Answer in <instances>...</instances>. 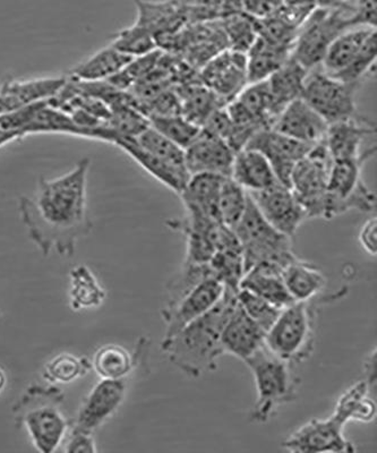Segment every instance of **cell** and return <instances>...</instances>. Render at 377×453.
Returning a JSON list of instances; mask_svg holds the SVG:
<instances>
[{"mask_svg":"<svg viewBox=\"0 0 377 453\" xmlns=\"http://www.w3.org/2000/svg\"><path fill=\"white\" fill-rule=\"evenodd\" d=\"M90 168L91 160L83 157L63 176L55 180L40 178L34 194L19 198L23 225L44 257L56 252L72 257L77 242L92 232L88 210Z\"/></svg>","mask_w":377,"mask_h":453,"instance_id":"1","label":"cell"},{"mask_svg":"<svg viewBox=\"0 0 377 453\" xmlns=\"http://www.w3.org/2000/svg\"><path fill=\"white\" fill-rule=\"evenodd\" d=\"M236 295L225 289L224 296L208 313L162 340V353L189 378L198 379L217 370L218 359L225 354L222 330L237 304Z\"/></svg>","mask_w":377,"mask_h":453,"instance_id":"2","label":"cell"},{"mask_svg":"<svg viewBox=\"0 0 377 453\" xmlns=\"http://www.w3.org/2000/svg\"><path fill=\"white\" fill-rule=\"evenodd\" d=\"M64 402L58 387L31 384L12 408L16 426L26 428L36 450L52 453L66 439L71 420L65 418Z\"/></svg>","mask_w":377,"mask_h":453,"instance_id":"3","label":"cell"},{"mask_svg":"<svg viewBox=\"0 0 377 453\" xmlns=\"http://www.w3.org/2000/svg\"><path fill=\"white\" fill-rule=\"evenodd\" d=\"M347 287L335 295L319 296L306 302H295L279 315L265 335V345L273 354L291 364L307 361L315 347L316 317L319 306L342 299Z\"/></svg>","mask_w":377,"mask_h":453,"instance_id":"4","label":"cell"},{"mask_svg":"<svg viewBox=\"0 0 377 453\" xmlns=\"http://www.w3.org/2000/svg\"><path fill=\"white\" fill-rule=\"evenodd\" d=\"M244 363L254 376L258 391L250 419L255 423H266L277 414L280 407L297 398L301 379L294 373L293 364L280 358L266 345Z\"/></svg>","mask_w":377,"mask_h":453,"instance_id":"5","label":"cell"},{"mask_svg":"<svg viewBox=\"0 0 377 453\" xmlns=\"http://www.w3.org/2000/svg\"><path fill=\"white\" fill-rule=\"evenodd\" d=\"M244 255L245 273L259 263H273L285 268L295 260L293 238L280 233L265 219L249 194L246 211L234 226Z\"/></svg>","mask_w":377,"mask_h":453,"instance_id":"6","label":"cell"},{"mask_svg":"<svg viewBox=\"0 0 377 453\" xmlns=\"http://www.w3.org/2000/svg\"><path fill=\"white\" fill-rule=\"evenodd\" d=\"M351 27H354L347 0L335 8L316 7L299 27L291 57L306 70H314L321 66L324 56L336 36Z\"/></svg>","mask_w":377,"mask_h":453,"instance_id":"7","label":"cell"},{"mask_svg":"<svg viewBox=\"0 0 377 453\" xmlns=\"http://www.w3.org/2000/svg\"><path fill=\"white\" fill-rule=\"evenodd\" d=\"M359 85L343 82L318 67L308 72L301 98L330 125L360 116L356 107Z\"/></svg>","mask_w":377,"mask_h":453,"instance_id":"8","label":"cell"},{"mask_svg":"<svg viewBox=\"0 0 377 453\" xmlns=\"http://www.w3.org/2000/svg\"><path fill=\"white\" fill-rule=\"evenodd\" d=\"M334 159L324 142L314 144L290 176V188L305 209L307 219L322 217L323 201L327 191L328 175Z\"/></svg>","mask_w":377,"mask_h":453,"instance_id":"9","label":"cell"},{"mask_svg":"<svg viewBox=\"0 0 377 453\" xmlns=\"http://www.w3.org/2000/svg\"><path fill=\"white\" fill-rule=\"evenodd\" d=\"M198 78L227 106L249 84L246 54L227 48L203 65Z\"/></svg>","mask_w":377,"mask_h":453,"instance_id":"10","label":"cell"},{"mask_svg":"<svg viewBox=\"0 0 377 453\" xmlns=\"http://www.w3.org/2000/svg\"><path fill=\"white\" fill-rule=\"evenodd\" d=\"M344 423L334 414L326 419H312L283 441L289 452H355L354 444L344 436Z\"/></svg>","mask_w":377,"mask_h":453,"instance_id":"11","label":"cell"},{"mask_svg":"<svg viewBox=\"0 0 377 453\" xmlns=\"http://www.w3.org/2000/svg\"><path fill=\"white\" fill-rule=\"evenodd\" d=\"M126 380L101 379L81 404L72 430L92 433L116 414L127 394Z\"/></svg>","mask_w":377,"mask_h":453,"instance_id":"12","label":"cell"},{"mask_svg":"<svg viewBox=\"0 0 377 453\" xmlns=\"http://www.w3.org/2000/svg\"><path fill=\"white\" fill-rule=\"evenodd\" d=\"M249 194L265 219L287 236L293 238L299 226L307 219L301 202L291 188L281 183Z\"/></svg>","mask_w":377,"mask_h":453,"instance_id":"13","label":"cell"},{"mask_svg":"<svg viewBox=\"0 0 377 453\" xmlns=\"http://www.w3.org/2000/svg\"><path fill=\"white\" fill-rule=\"evenodd\" d=\"M312 147L313 145L291 139L273 128H265L255 133L246 145L247 149L261 152L269 161L279 183L289 188L290 176L295 165L310 152Z\"/></svg>","mask_w":377,"mask_h":453,"instance_id":"14","label":"cell"},{"mask_svg":"<svg viewBox=\"0 0 377 453\" xmlns=\"http://www.w3.org/2000/svg\"><path fill=\"white\" fill-rule=\"evenodd\" d=\"M225 287L214 278H208L170 309H162L165 325V337H170L213 309L224 296Z\"/></svg>","mask_w":377,"mask_h":453,"instance_id":"15","label":"cell"},{"mask_svg":"<svg viewBox=\"0 0 377 453\" xmlns=\"http://www.w3.org/2000/svg\"><path fill=\"white\" fill-rule=\"evenodd\" d=\"M236 153L220 137L201 129L196 139L185 149V163L189 175L214 173L230 177Z\"/></svg>","mask_w":377,"mask_h":453,"instance_id":"16","label":"cell"},{"mask_svg":"<svg viewBox=\"0 0 377 453\" xmlns=\"http://www.w3.org/2000/svg\"><path fill=\"white\" fill-rule=\"evenodd\" d=\"M327 127V120L298 98L282 109L271 128L296 141L314 145L324 141Z\"/></svg>","mask_w":377,"mask_h":453,"instance_id":"17","label":"cell"},{"mask_svg":"<svg viewBox=\"0 0 377 453\" xmlns=\"http://www.w3.org/2000/svg\"><path fill=\"white\" fill-rule=\"evenodd\" d=\"M66 82L67 76L4 81L0 83V117L54 98Z\"/></svg>","mask_w":377,"mask_h":453,"instance_id":"18","label":"cell"},{"mask_svg":"<svg viewBox=\"0 0 377 453\" xmlns=\"http://www.w3.org/2000/svg\"><path fill=\"white\" fill-rule=\"evenodd\" d=\"M265 331L246 314L237 302L222 330L221 346L225 354L245 362L265 345Z\"/></svg>","mask_w":377,"mask_h":453,"instance_id":"19","label":"cell"},{"mask_svg":"<svg viewBox=\"0 0 377 453\" xmlns=\"http://www.w3.org/2000/svg\"><path fill=\"white\" fill-rule=\"evenodd\" d=\"M375 132L372 121L359 116L328 125L323 142L334 161L357 159L370 151L362 152L363 142Z\"/></svg>","mask_w":377,"mask_h":453,"instance_id":"20","label":"cell"},{"mask_svg":"<svg viewBox=\"0 0 377 453\" xmlns=\"http://www.w3.org/2000/svg\"><path fill=\"white\" fill-rule=\"evenodd\" d=\"M239 289L249 290L281 310L295 303L283 281L281 266L273 263H259L247 271Z\"/></svg>","mask_w":377,"mask_h":453,"instance_id":"21","label":"cell"},{"mask_svg":"<svg viewBox=\"0 0 377 453\" xmlns=\"http://www.w3.org/2000/svg\"><path fill=\"white\" fill-rule=\"evenodd\" d=\"M224 178L226 177L214 173H196L190 176L188 184L180 194L186 213L200 214L210 219L220 221L218 203Z\"/></svg>","mask_w":377,"mask_h":453,"instance_id":"22","label":"cell"},{"mask_svg":"<svg viewBox=\"0 0 377 453\" xmlns=\"http://www.w3.org/2000/svg\"><path fill=\"white\" fill-rule=\"evenodd\" d=\"M230 177L247 192H259L279 183L269 161L261 152L244 149L235 155Z\"/></svg>","mask_w":377,"mask_h":453,"instance_id":"23","label":"cell"},{"mask_svg":"<svg viewBox=\"0 0 377 453\" xmlns=\"http://www.w3.org/2000/svg\"><path fill=\"white\" fill-rule=\"evenodd\" d=\"M282 278L295 302L311 301L319 296L327 283L326 274L318 266L299 257L282 269Z\"/></svg>","mask_w":377,"mask_h":453,"instance_id":"24","label":"cell"},{"mask_svg":"<svg viewBox=\"0 0 377 453\" xmlns=\"http://www.w3.org/2000/svg\"><path fill=\"white\" fill-rule=\"evenodd\" d=\"M293 47L282 46L258 36L246 52L249 84L270 78L291 57Z\"/></svg>","mask_w":377,"mask_h":453,"instance_id":"25","label":"cell"},{"mask_svg":"<svg viewBox=\"0 0 377 453\" xmlns=\"http://www.w3.org/2000/svg\"><path fill=\"white\" fill-rule=\"evenodd\" d=\"M173 88L180 96L181 116L198 127H204L214 111L226 106L216 93L211 91L200 80Z\"/></svg>","mask_w":377,"mask_h":453,"instance_id":"26","label":"cell"},{"mask_svg":"<svg viewBox=\"0 0 377 453\" xmlns=\"http://www.w3.org/2000/svg\"><path fill=\"white\" fill-rule=\"evenodd\" d=\"M375 30L376 28L368 27L348 28L336 36L335 42L330 44L319 67L328 75H338L344 68L350 66L368 36Z\"/></svg>","mask_w":377,"mask_h":453,"instance_id":"27","label":"cell"},{"mask_svg":"<svg viewBox=\"0 0 377 453\" xmlns=\"http://www.w3.org/2000/svg\"><path fill=\"white\" fill-rule=\"evenodd\" d=\"M113 145L117 148L123 150L127 153L135 163L139 164L145 172L149 173L158 181H160L165 188L172 189L180 196L182 189L185 188L186 184L190 177L181 175L176 172L175 169L169 167L168 165L162 163L158 157L151 155L144 149H142L134 139H126V137H119Z\"/></svg>","mask_w":377,"mask_h":453,"instance_id":"28","label":"cell"},{"mask_svg":"<svg viewBox=\"0 0 377 453\" xmlns=\"http://www.w3.org/2000/svg\"><path fill=\"white\" fill-rule=\"evenodd\" d=\"M23 133L24 136L47 133V134H68L91 140L90 134L73 120L70 113L50 106L48 101H43L36 107Z\"/></svg>","mask_w":377,"mask_h":453,"instance_id":"29","label":"cell"},{"mask_svg":"<svg viewBox=\"0 0 377 453\" xmlns=\"http://www.w3.org/2000/svg\"><path fill=\"white\" fill-rule=\"evenodd\" d=\"M133 58L134 57L126 55L109 44L104 50L96 51L90 58L76 65L67 76L85 82L105 81L123 70Z\"/></svg>","mask_w":377,"mask_h":453,"instance_id":"30","label":"cell"},{"mask_svg":"<svg viewBox=\"0 0 377 453\" xmlns=\"http://www.w3.org/2000/svg\"><path fill=\"white\" fill-rule=\"evenodd\" d=\"M334 415L347 424L350 420L371 423L375 419L376 403L367 383L362 380L343 392L336 400Z\"/></svg>","mask_w":377,"mask_h":453,"instance_id":"31","label":"cell"},{"mask_svg":"<svg viewBox=\"0 0 377 453\" xmlns=\"http://www.w3.org/2000/svg\"><path fill=\"white\" fill-rule=\"evenodd\" d=\"M308 72L310 71L290 57L266 80L280 111L291 101L301 98Z\"/></svg>","mask_w":377,"mask_h":453,"instance_id":"32","label":"cell"},{"mask_svg":"<svg viewBox=\"0 0 377 453\" xmlns=\"http://www.w3.org/2000/svg\"><path fill=\"white\" fill-rule=\"evenodd\" d=\"M72 310L96 309L103 304L107 293L88 266L81 265L70 271Z\"/></svg>","mask_w":377,"mask_h":453,"instance_id":"33","label":"cell"},{"mask_svg":"<svg viewBox=\"0 0 377 453\" xmlns=\"http://www.w3.org/2000/svg\"><path fill=\"white\" fill-rule=\"evenodd\" d=\"M236 99L261 124L263 128L273 127L275 119L281 112L275 104L266 80L247 84Z\"/></svg>","mask_w":377,"mask_h":453,"instance_id":"34","label":"cell"},{"mask_svg":"<svg viewBox=\"0 0 377 453\" xmlns=\"http://www.w3.org/2000/svg\"><path fill=\"white\" fill-rule=\"evenodd\" d=\"M137 353L132 355L124 347L104 345L96 351L92 370L100 379L126 380L137 365Z\"/></svg>","mask_w":377,"mask_h":453,"instance_id":"35","label":"cell"},{"mask_svg":"<svg viewBox=\"0 0 377 453\" xmlns=\"http://www.w3.org/2000/svg\"><path fill=\"white\" fill-rule=\"evenodd\" d=\"M134 141L162 163L175 169L181 175L190 177L188 170L186 168L185 150L160 134L156 129L150 127Z\"/></svg>","mask_w":377,"mask_h":453,"instance_id":"36","label":"cell"},{"mask_svg":"<svg viewBox=\"0 0 377 453\" xmlns=\"http://www.w3.org/2000/svg\"><path fill=\"white\" fill-rule=\"evenodd\" d=\"M212 277L217 279L226 290L238 293L245 274L244 255L242 248L218 250L209 262Z\"/></svg>","mask_w":377,"mask_h":453,"instance_id":"37","label":"cell"},{"mask_svg":"<svg viewBox=\"0 0 377 453\" xmlns=\"http://www.w3.org/2000/svg\"><path fill=\"white\" fill-rule=\"evenodd\" d=\"M92 362L83 356L62 353L55 356L42 368V378L50 383H72L88 374Z\"/></svg>","mask_w":377,"mask_h":453,"instance_id":"38","label":"cell"},{"mask_svg":"<svg viewBox=\"0 0 377 453\" xmlns=\"http://www.w3.org/2000/svg\"><path fill=\"white\" fill-rule=\"evenodd\" d=\"M249 203V193L231 177L222 180L219 194V218L222 224L234 229L246 211Z\"/></svg>","mask_w":377,"mask_h":453,"instance_id":"39","label":"cell"},{"mask_svg":"<svg viewBox=\"0 0 377 453\" xmlns=\"http://www.w3.org/2000/svg\"><path fill=\"white\" fill-rule=\"evenodd\" d=\"M219 22L224 30L229 50L246 54L258 38L254 16L247 14L246 12H238V13L226 16L219 19Z\"/></svg>","mask_w":377,"mask_h":453,"instance_id":"40","label":"cell"},{"mask_svg":"<svg viewBox=\"0 0 377 453\" xmlns=\"http://www.w3.org/2000/svg\"><path fill=\"white\" fill-rule=\"evenodd\" d=\"M213 278L209 265H192L184 263L172 280L167 283V303L164 309H170L189 294L198 283L205 279Z\"/></svg>","mask_w":377,"mask_h":453,"instance_id":"41","label":"cell"},{"mask_svg":"<svg viewBox=\"0 0 377 453\" xmlns=\"http://www.w3.org/2000/svg\"><path fill=\"white\" fill-rule=\"evenodd\" d=\"M149 120L150 127L184 150L196 139L202 129L181 115L151 116Z\"/></svg>","mask_w":377,"mask_h":453,"instance_id":"42","label":"cell"},{"mask_svg":"<svg viewBox=\"0 0 377 453\" xmlns=\"http://www.w3.org/2000/svg\"><path fill=\"white\" fill-rule=\"evenodd\" d=\"M111 46L131 57L149 54L158 50L156 39L151 32L136 22L113 35Z\"/></svg>","mask_w":377,"mask_h":453,"instance_id":"43","label":"cell"},{"mask_svg":"<svg viewBox=\"0 0 377 453\" xmlns=\"http://www.w3.org/2000/svg\"><path fill=\"white\" fill-rule=\"evenodd\" d=\"M377 35L376 30L372 32L365 42L362 50L358 55L355 57L350 66L344 68L338 75L334 76L335 79L343 81L347 83H362L364 79L372 74L375 70L376 55H377Z\"/></svg>","mask_w":377,"mask_h":453,"instance_id":"44","label":"cell"},{"mask_svg":"<svg viewBox=\"0 0 377 453\" xmlns=\"http://www.w3.org/2000/svg\"><path fill=\"white\" fill-rule=\"evenodd\" d=\"M238 304L246 314L267 333L277 321L282 310L271 304L266 299L258 296L246 289H239L236 295Z\"/></svg>","mask_w":377,"mask_h":453,"instance_id":"45","label":"cell"},{"mask_svg":"<svg viewBox=\"0 0 377 453\" xmlns=\"http://www.w3.org/2000/svg\"><path fill=\"white\" fill-rule=\"evenodd\" d=\"M352 27L376 28V0H350Z\"/></svg>","mask_w":377,"mask_h":453,"instance_id":"46","label":"cell"},{"mask_svg":"<svg viewBox=\"0 0 377 453\" xmlns=\"http://www.w3.org/2000/svg\"><path fill=\"white\" fill-rule=\"evenodd\" d=\"M64 451L67 453H96V441L92 433L72 430L67 433L64 443Z\"/></svg>","mask_w":377,"mask_h":453,"instance_id":"47","label":"cell"},{"mask_svg":"<svg viewBox=\"0 0 377 453\" xmlns=\"http://www.w3.org/2000/svg\"><path fill=\"white\" fill-rule=\"evenodd\" d=\"M359 242L363 249L372 257L377 253V220L376 217L365 222L359 233Z\"/></svg>","mask_w":377,"mask_h":453,"instance_id":"48","label":"cell"},{"mask_svg":"<svg viewBox=\"0 0 377 453\" xmlns=\"http://www.w3.org/2000/svg\"><path fill=\"white\" fill-rule=\"evenodd\" d=\"M364 381L367 383L368 388L373 394L376 390V348L372 350L364 362Z\"/></svg>","mask_w":377,"mask_h":453,"instance_id":"49","label":"cell"},{"mask_svg":"<svg viewBox=\"0 0 377 453\" xmlns=\"http://www.w3.org/2000/svg\"><path fill=\"white\" fill-rule=\"evenodd\" d=\"M6 386V375L4 373L2 368H0V392L4 390Z\"/></svg>","mask_w":377,"mask_h":453,"instance_id":"50","label":"cell"},{"mask_svg":"<svg viewBox=\"0 0 377 453\" xmlns=\"http://www.w3.org/2000/svg\"><path fill=\"white\" fill-rule=\"evenodd\" d=\"M0 317H2V313H0Z\"/></svg>","mask_w":377,"mask_h":453,"instance_id":"51","label":"cell"}]
</instances>
